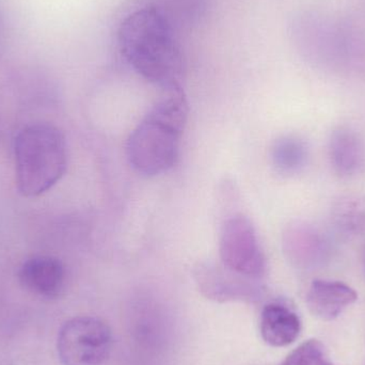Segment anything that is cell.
Masks as SVG:
<instances>
[{
    "instance_id": "1",
    "label": "cell",
    "mask_w": 365,
    "mask_h": 365,
    "mask_svg": "<svg viewBox=\"0 0 365 365\" xmlns=\"http://www.w3.org/2000/svg\"><path fill=\"white\" fill-rule=\"evenodd\" d=\"M120 51L150 83L169 90L180 87L184 60L175 29L156 6L130 13L118 32Z\"/></svg>"
},
{
    "instance_id": "2",
    "label": "cell",
    "mask_w": 365,
    "mask_h": 365,
    "mask_svg": "<svg viewBox=\"0 0 365 365\" xmlns=\"http://www.w3.org/2000/svg\"><path fill=\"white\" fill-rule=\"evenodd\" d=\"M188 113L181 87L166 90L126 143L128 163L136 173L153 178L175 167Z\"/></svg>"
},
{
    "instance_id": "3",
    "label": "cell",
    "mask_w": 365,
    "mask_h": 365,
    "mask_svg": "<svg viewBox=\"0 0 365 365\" xmlns=\"http://www.w3.org/2000/svg\"><path fill=\"white\" fill-rule=\"evenodd\" d=\"M15 175L19 192L38 197L66 175L68 148L61 130L49 123L21 130L14 143Z\"/></svg>"
},
{
    "instance_id": "4",
    "label": "cell",
    "mask_w": 365,
    "mask_h": 365,
    "mask_svg": "<svg viewBox=\"0 0 365 365\" xmlns=\"http://www.w3.org/2000/svg\"><path fill=\"white\" fill-rule=\"evenodd\" d=\"M113 332L102 319L77 317L66 322L58 334L62 365H103L113 349Z\"/></svg>"
},
{
    "instance_id": "5",
    "label": "cell",
    "mask_w": 365,
    "mask_h": 365,
    "mask_svg": "<svg viewBox=\"0 0 365 365\" xmlns=\"http://www.w3.org/2000/svg\"><path fill=\"white\" fill-rule=\"evenodd\" d=\"M219 252L222 265L246 278H262L266 274V259L257 232L247 217L235 215L221 230Z\"/></svg>"
},
{
    "instance_id": "6",
    "label": "cell",
    "mask_w": 365,
    "mask_h": 365,
    "mask_svg": "<svg viewBox=\"0 0 365 365\" xmlns=\"http://www.w3.org/2000/svg\"><path fill=\"white\" fill-rule=\"evenodd\" d=\"M195 279L202 294L216 302L252 299L261 291L251 283L253 279L235 274L223 265L201 264L195 268Z\"/></svg>"
},
{
    "instance_id": "7",
    "label": "cell",
    "mask_w": 365,
    "mask_h": 365,
    "mask_svg": "<svg viewBox=\"0 0 365 365\" xmlns=\"http://www.w3.org/2000/svg\"><path fill=\"white\" fill-rule=\"evenodd\" d=\"M66 278V268L62 262L46 255L27 259L19 272L21 287L29 293L46 299L57 298L62 293Z\"/></svg>"
},
{
    "instance_id": "8",
    "label": "cell",
    "mask_w": 365,
    "mask_h": 365,
    "mask_svg": "<svg viewBox=\"0 0 365 365\" xmlns=\"http://www.w3.org/2000/svg\"><path fill=\"white\" fill-rule=\"evenodd\" d=\"M357 299V292L345 283L314 280L307 294V306L317 319L331 322Z\"/></svg>"
},
{
    "instance_id": "9",
    "label": "cell",
    "mask_w": 365,
    "mask_h": 365,
    "mask_svg": "<svg viewBox=\"0 0 365 365\" xmlns=\"http://www.w3.org/2000/svg\"><path fill=\"white\" fill-rule=\"evenodd\" d=\"M259 331L262 339L270 346H289L299 336L302 322L289 307L272 302L262 311Z\"/></svg>"
},
{
    "instance_id": "10",
    "label": "cell",
    "mask_w": 365,
    "mask_h": 365,
    "mask_svg": "<svg viewBox=\"0 0 365 365\" xmlns=\"http://www.w3.org/2000/svg\"><path fill=\"white\" fill-rule=\"evenodd\" d=\"M330 158L339 175L349 177L359 173L365 167L364 141L351 130H338L330 140Z\"/></svg>"
},
{
    "instance_id": "11",
    "label": "cell",
    "mask_w": 365,
    "mask_h": 365,
    "mask_svg": "<svg viewBox=\"0 0 365 365\" xmlns=\"http://www.w3.org/2000/svg\"><path fill=\"white\" fill-rule=\"evenodd\" d=\"M308 149L304 141L293 137L279 139L272 148V162L280 173L292 175L304 168Z\"/></svg>"
},
{
    "instance_id": "12",
    "label": "cell",
    "mask_w": 365,
    "mask_h": 365,
    "mask_svg": "<svg viewBox=\"0 0 365 365\" xmlns=\"http://www.w3.org/2000/svg\"><path fill=\"white\" fill-rule=\"evenodd\" d=\"M206 0H162L156 6L175 29L191 26L205 11Z\"/></svg>"
},
{
    "instance_id": "13",
    "label": "cell",
    "mask_w": 365,
    "mask_h": 365,
    "mask_svg": "<svg viewBox=\"0 0 365 365\" xmlns=\"http://www.w3.org/2000/svg\"><path fill=\"white\" fill-rule=\"evenodd\" d=\"M280 365H336L330 360L327 349L321 341H306L294 349Z\"/></svg>"
}]
</instances>
